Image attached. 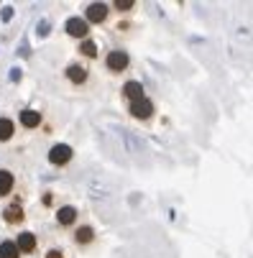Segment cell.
<instances>
[{
	"instance_id": "cell-9",
	"label": "cell",
	"mask_w": 253,
	"mask_h": 258,
	"mask_svg": "<svg viewBox=\"0 0 253 258\" xmlns=\"http://www.w3.org/2000/svg\"><path fill=\"white\" fill-rule=\"evenodd\" d=\"M16 245H18L21 253H33L36 250V235L33 233H21L18 240H16Z\"/></svg>"
},
{
	"instance_id": "cell-5",
	"label": "cell",
	"mask_w": 253,
	"mask_h": 258,
	"mask_svg": "<svg viewBox=\"0 0 253 258\" xmlns=\"http://www.w3.org/2000/svg\"><path fill=\"white\" fill-rule=\"evenodd\" d=\"M107 13H110V8L105 3H92V6H87V23H102L107 18Z\"/></svg>"
},
{
	"instance_id": "cell-14",
	"label": "cell",
	"mask_w": 253,
	"mask_h": 258,
	"mask_svg": "<svg viewBox=\"0 0 253 258\" xmlns=\"http://www.w3.org/2000/svg\"><path fill=\"white\" fill-rule=\"evenodd\" d=\"M0 258H21V250L13 240H3L0 243Z\"/></svg>"
},
{
	"instance_id": "cell-8",
	"label": "cell",
	"mask_w": 253,
	"mask_h": 258,
	"mask_svg": "<svg viewBox=\"0 0 253 258\" xmlns=\"http://www.w3.org/2000/svg\"><path fill=\"white\" fill-rule=\"evenodd\" d=\"M123 95H125L128 102H138V100H143V85L141 82H125L123 85Z\"/></svg>"
},
{
	"instance_id": "cell-13",
	"label": "cell",
	"mask_w": 253,
	"mask_h": 258,
	"mask_svg": "<svg viewBox=\"0 0 253 258\" xmlns=\"http://www.w3.org/2000/svg\"><path fill=\"white\" fill-rule=\"evenodd\" d=\"M3 217H6V223H11V225L21 223V220H23V210H21V205H11V207H6Z\"/></svg>"
},
{
	"instance_id": "cell-11",
	"label": "cell",
	"mask_w": 253,
	"mask_h": 258,
	"mask_svg": "<svg viewBox=\"0 0 253 258\" xmlns=\"http://www.w3.org/2000/svg\"><path fill=\"white\" fill-rule=\"evenodd\" d=\"M92 240H95V230H92L90 225L77 228V233H75V243H77V245H90Z\"/></svg>"
},
{
	"instance_id": "cell-3",
	"label": "cell",
	"mask_w": 253,
	"mask_h": 258,
	"mask_svg": "<svg viewBox=\"0 0 253 258\" xmlns=\"http://www.w3.org/2000/svg\"><path fill=\"white\" fill-rule=\"evenodd\" d=\"M131 115L138 118V120H149L154 115V102L151 100H138V102H131Z\"/></svg>"
},
{
	"instance_id": "cell-17",
	"label": "cell",
	"mask_w": 253,
	"mask_h": 258,
	"mask_svg": "<svg viewBox=\"0 0 253 258\" xmlns=\"http://www.w3.org/2000/svg\"><path fill=\"white\" fill-rule=\"evenodd\" d=\"M113 8H118V11H131V8H133V0H118V3H113Z\"/></svg>"
},
{
	"instance_id": "cell-6",
	"label": "cell",
	"mask_w": 253,
	"mask_h": 258,
	"mask_svg": "<svg viewBox=\"0 0 253 258\" xmlns=\"http://www.w3.org/2000/svg\"><path fill=\"white\" fill-rule=\"evenodd\" d=\"M67 80L75 85H85L87 82V69L82 64H69L67 67Z\"/></svg>"
},
{
	"instance_id": "cell-7",
	"label": "cell",
	"mask_w": 253,
	"mask_h": 258,
	"mask_svg": "<svg viewBox=\"0 0 253 258\" xmlns=\"http://www.w3.org/2000/svg\"><path fill=\"white\" fill-rule=\"evenodd\" d=\"M75 220H77V210L75 207H59L56 210V223L61 225V228H69V225H75Z\"/></svg>"
},
{
	"instance_id": "cell-12",
	"label": "cell",
	"mask_w": 253,
	"mask_h": 258,
	"mask_svg": "<svg viewBox=\"0 0 253 258\" xmlns=\"http://www.w3.org/2000/svg\"><path fill=\"white\" fill-rule=\"evenodd\" d=\"M13 192V174L0 169V197H8Z\"/></svg>"
},
{
	"instance_id": "cell-2",
	"label": "cell",
	"mask_w": 253,
	"mask_h": 258,
	"mask_svg": "<svg viewBox=\"0 0 253 258\" xmlns=\"http://www.w3.org/2000/svg\"><path fill=\"white\" fill-rule=\"evenodd\" d=\"M67 33L69 36H75V39H87V33H90V23L87 18H69L67 21Z\"/></svg>"
},
{
	"instance_id": "cell-18",
	"label": "cell",
	"mask_w": 253,
	"mask_h": 258,
	"mask_svg": "<svg viewBox=\"0 0 253 258\" xmlns=\"http://www.w3.org/2000/svg\"><path fill=\"white\" fill-rule=\"evenodd\" d=\"M46 258H61V250H49V255Z\"/></svg>"
},
{
	"instance_id": "cell-4",
	"label": "cell",
	"mask_w": 253,
	"mask_h": 258,
	"mask_svg": "<svg viewBox=\"0 0 253 258\" xmlns=\"http://www.w3.org/2000/svg\"><path fill=\"white\" fill-rule=\"evenodd\" d=\"M69 159H72V149L67 143H56L54 149L49 151V161L54 166H64V164H69Z\"/></svg>"
},
{
	"instance_id": "cell-10",
	"label": "cell",
	"mask_w": 253,
	"mask_h": 258,
	"mask_svg": "<svg viewBox=\"0 0 253 258\" xmlns=\"http://www.w3.org/2000/svg\"><path fill=\"white\" fill-rule=\"evenodd\" d=\"M21 125L23 128H39L41 125V115L36 110H23L21 113Z\"/></svg>"
},
{
	"instance_id": "cell-1",
	"label": "cell",
	"mask_w": 253,
	"mask_h": 258,
	"mask_svg": "<svg viewBox=\"0 0 253 258\" xmlns=\"http://www.w3.org/2000/svg\"><path fill=\"white\" fill-rule=\"evenodd\" d=\"M105 64H107V69H110L113 75H120L123 69H128V64H131V56H128L123 49H113L110 54L105 56Z\"/></svg>"
},
{
	"instance_id": "cell-15",
	"label": "cell",
	"mask_w": 253,
	"mask_h": 258,
	"mask_svg": "<svg viewBox=\"0 0 253 258\" xmlns=\"http://www.w3.org/2000/svg\"><path fill=\"white\" fill-rule=\"evenodd\" d=\"M13 131H16V125L11 118H0V141H11Z\"/></svg>"
},
{
	"instance_id": "cell-16",
	"label": "cell",
	"mask_w": 253,
	"mask_h": 258,
	"mask_svg": "<svg viewBox=\"0 0 253 258\" xmlns=\"http://www.w3.org/2000/svg\"><path fill=\"white\" fill-rule=\"evenodd\" d=\"M80 51H82L85 56L95 59V56H97V44H95V41H90V39H85V41L80 44Z\"/></svg>"
}]
</instances>
